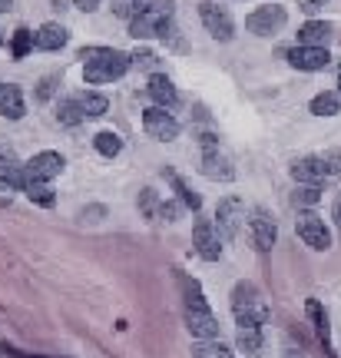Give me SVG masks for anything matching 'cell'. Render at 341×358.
<instances>
[{
    "instance_id": "f546056e",
    "label": "cell",
    "mask_w": 341,
    "mask_h": 358,
    "mask_svg": "<svg viewBox=\"0 0 341 358\" xmlns=\"http://www.w3.org/2000/svg\"><path fill=\"white\" fill-rule=\"evenodd\" d=\"M30 47H34V34H30L27 27L13 30V57H17V60H24L27 53H30Z\"/></svg>"
},
{
    "instance_id": "44dd1931",
    "label": "cell",
    "mask_w": 341,
    "mask_h": 358,
    "mask_svg": "<svg viewBox=\"0 0 341 358\" xmlns=\"http://www.w3.org/2000/svg\"><path fill=\"white\" fill-rule=\"evenodd\" d=\"M76 106H80V113H83V120H96V116H103L106 110H110V100L103 96V93H76L73 96Z\"/></svg>"
},
{
    "instance_id": "b9f144b4",
    "label": "cell",
    "mask_w": 341,
    "mask_h": 358,
    "mask_svg": "<svg viewBox=\"0 0 341 358\" xmlns=\"http://www.w3.org/2000/svg\"><path fill=\"white\" fill-rule=\"evenodd\" d=\"M0 10H10V0H0Z\"/></svg>"
},
{
    "instance_id": "7a4b0ae2",
    "label": "cell",
    "mask_w": 341,
    "mask_h": 358,
    "mask_svg": "<svg viewBox=\"0 0 341 358\" xmlns=\"http://www.w3.org/2000/svg\"><path fill=\"white\" fill-rule=\"evenodd\" d=\"M182 292H186V329L203 342H215L219 338V319L212 315V308L205 302L199 282L182 275Z\"/></svg>"
},
{
    "instance_id": "f1b7e54d",
    "label": "cell",
    "mask_w": 341,
    "mask_h": 358,
    "mask_svg": "<svg viewBox=\"0 0 341 358\" xmlns=\"http://www.w3.org/2000/svg\"><path fill=\"white\" fill-rule=\"evenodd\" d=\"M27 196H30V203H40V206H53V203H57L50 182H27Z\"/></svg>"
},
{
    "instance_id": "30bf717a",
    "label": "cell",
    "mask_w": 341,
    "mask_h": 358,
    "mask_svg": "<svg viewBox=\"0 0 341 358\" xmlns=\"http://www.w3.org/2000/svg\"><path fill=\"white\" fill-rule=\"evenodd\" d=\"M249 229H252V243L259 252H272V245L278 239V226L272 213H268L266 206H255L252 209V219H249Z\"/></svg>"
},
{
    "instance_id": "52a82bcc",
    "label": "cell",
    "mask_w": 341,
    "mask_h": 358,
    "mask_svg": "<svg viewBox=\"0 0 341 358\" xmlns=\"http://www.w3.org/2000/svg\"><path fill=\"white\" fill-rule=\"evenodd\" d=\"M242 219H245V206H242L239 196H226L222 203L215 206V232H219L226 243L239 236Z\"/></svg>"
},
{
    "instance_id": "60d3db41",
    "label": "cell",
    "mask_w": 341,
    "mask_h": 358,
    "mask_svg": "<svg viewBox=\"0 0 341 358\" xmlns=\"http://www.w3.org/2000/svg\"><path fill=\"white\" fill-rule=\"evenodd\" d=\"M285 358H305V355L298 352V348H289V352H285Z\"/></svg>"
},
{
    "instance_id": "e575fe53",
    "label": "cell",
    "mask_w": 341,
    "mask_h": 358,
    "mask_svg": "<svg viewBox=\"0 0 341 358\" xmlns=\"http://www.w3.org/2000/svg\"><path fill=\"white\" fill-rule=\"evenodd\" d=\"M139 206H143V213L150 219L159 216V206H156V192L152 189H143V196H139Z\"/></svg>"
},
{
    "instance_id": "ac0fdd59",
    "label": "cell",
    "mask_w": 341,
    "mask_h": 358,
    "mask_svg": "<svg viewBox=\"0 0 341 358\" xmlns=\"http://www.w3.org/2000/svg\"><path fill=\"white\" fill-rule=\"evenodd\" d=\"M27 113V103H24V93L17 83H0V116L7 120H20Z\"/></svg>"
},
{
    "instance_id": "4316f807",
    "label": "cell",
    "mask_w": 341,
    "mask_h": 358,
    "mask_svg": "<svg viewBox=\"0 0 341 358\" xmlns=\"http://www.w3.org/2000/svg\"><path fill=\"white\" fill-rule=\"evenodd\" d=\"M57 120H60L64 127H76V123H83V113H80V106H76L73 96H66V100L57 103Z\"/></svg>"
},
{
    "instance_id": "74e56055",
    "label": "cell",
    "mask_w": 341,
    "mask_h": 358,
    "mask_svg": "<svg viewBox=\"0 0 341 358\" xmlns=\"http://www.w3.org/2000/svg\"><path fill=\"white\" fill-rule=\"evenodd\" d=\"M76 3V10H83V13H89V10H96L100 7V0H73Z\"/></svg>"
},
{
    "instance_id": "484cf974",
    "label": "cell",
    "mask_w": 341,
    "mask_h": 358,
    "mask_svg": "<svg viewBox=\"0 0 341 358\" xmlns=\"http://www.w3.org/2000/svg\"><path fill=\"white\" fill-rule=\"evenodd\" d=\"M169 182L176 186L179 199H182V206H189L192 213H199V209H203V196H199V192H192L189 186H186V179H182V176H176V173H169Z\"/></svg>"
},
{
    "instance_id": "d590c367",
    "label": "cell",
    "mask_w": 341,
    "mask_h": 358,
    "mask_svg": "<svg viewBox=\"0 0 341 358\" xmlns=\"http://www.w3.org/2000/svg\"><path fill=\"white\" fill-rule=\"evenodd\" d=\"M60 83V77H43L40 80V90H37V100H50V93H53V87Z\"/></svg>"
},
{
    "instance_id": "8d00e7d4",
    "label": "cell",
    "mask_w": 341,
    "mask_h": 358,
    "mask_svg": "<svg viewBox=\"0 0 341 358\" xmlns=\"http://www.w3.org/2000/svg\"><path fill=\"white\" fill-rule=\"evenodd\" d=\"M0 355L3 358H57V355H24V352H17L10 345H0ZM60 358H66V355H60Z\"/></svg>"
},
{
    "instance_id": "cb8c5ba5",
    "label": "cell",
    "mask_w": 341,
    "mask_h": 358,
    "mask_svg": "<svg viewBox=\"0 0 341 358\" xmlns=\"http://www.w3.org/2000/svg\"><path fill=\"white\" fill-rule=\"evenodd\" d=\"M235 342H239L242 352L255 355V352H262V329H259V325H239V332H235Z\"/></svg>"
},
{
    "instance_id": "2e32d148",
    "label": "cell",
    "mask_w": 341,
    "mask_h": 358,
    "mask_svg": "<svg viewBox=\"0 0 341 358\" xmlns=\"http://www.w3.org/2000/svg\"><path fill=\"white\" fill-rule=\"evenodd\" d=\"M146 93H150L152 100H156V106H163V110H176L179 106V93H176L173 80L166 77V73H152Z\"/></svg>"
},
{
    "instance_id": "f35d334b",
    "label": "cell",
    "mask_w": 341,
    "mask_h": 358,
    "mask_svg": "<svg viewBox=\"0 0 341 358\" xmlns=\"http://www.w3.org/2000/svg\"><path fill=\"white\" fill-rule=\"evenodd\" d=\"M331 216H335V226L341 229V192H338V199H335V209H331Z\"/></svg>"
},
{
    "instance_id": "4fadbf2b",
    "label": "cell",
    "mask_w": 341,
    "mask_h": 358,
    "mask_svg": "<svg viewBox=\"0 0 341 358\" xmlns=\"http://www.w3.org/2000/svg\"><path fill=\"white\" fill-rule=\"evenodd\" d=\"M0 182L7 189H27V163H20L10 146H0Z\"/></svg>"
},
{
    "instance_id": "5bb4252c",
    "label": "cell",
    "mask_w": 341,
    "mask_h": 358,
    "mask_svg": "<svg viewBox=\"0 0 341 358\" xmlns=\"http://www.w3.org/2000/svg\"><path fill=\"white\" fill-rule=\"evenodd\" d=\"M285 57H289V64L295 66V70H308V73L325 70V66L331 64L328 47H291Z\"/></svg>"
},
{
    "instance_id": "9c48e42d",
    "label": "cell",
    "mask_w": 341,
    "mask_h": 358,
    "mask_svg": "<svg viewBox=\"0 0 341 358\" xmlns=\"http://www.w3.org/2000/svg\"><path fill=\"white\" fill-rule=\"evenodd\" d=\"M199 17H203V27L212 34L215 40H222V43H228V40L235 37V24H232V17H228L226 7H219V3H199Z\"/></svg>"
},
{
    "instance_id": "3957f363",
    "label": "cell",
    "mask_w": 341,
    "mask_h": 358,
    "mask_svg": "<svg viewBox=\"0 0 341 358\" xmlns=\"http://www.w3.org/2000/svg\"><path fill=\"white\" fill-rule=\"evenodd\" d=\"M129 34L136 40H150V37H163V40H176V27H173V0H152L143 10L129 20Z\"/></svg>"
},
{
    "instance_id": "7bdbcfd3",
    "label": "cell",
    "mask_w": 341,
    "mask_h": 358,
    "mask_svg": "<svg viewBox=\"0 0 341 358\" xmlns=\"http://www.w3.org/2000/svg\"><path fill=\"white\" fill-rule=\"evenodd\" d=\"M338 93H341V77H338Z\"/></svg>"
},
{
    "instance_id": "7402d4cb",
    "label": "cell",
    "mask_w": 341,
    "mask_h": 358,
    "mask_svg": "<svg viewBox=\"0 0 341 358\" xmlns=\"http://www.w3.org/2000/svg\"><path fill=\"white\" fill-rule=\"evenodd\" d=\"M93 146H96V153L106 156V159H113V156L123 153V140H119V133H113V129L96 133V136H93Z\"/></svg>"
},
{
    "instance_id": "836d02e7",
    "label": "cell",
    "mask_w": 341,
    "mask_h": 358,
    "mask_svg": "<svg viewBox=\"0 0 341 358\" xmlns=\"http://www.w3.org/2000/svg\"><path fill=\"white\" fill-rule=\"evenodd\" d=\"M179 216H182V206H179L176 199H166V203H159V219H166V222H176Z\"/></svg>"
},
{
    "instance_id": "ba28073f",
    "label": "cell",
    "mask_w": 341,
    "mask_h": 358,
    "mask_svg": "<svg viewBox=\"0 0 341 358\" xmlns=\"http://www.w3.org/2000/svg\"><path fill=\"white\" fill-rule=\"evenodd\" d=\"M143 129L150 133L152 140L169 143L179 136V120L163 106H150V110H143Z\"/></svg>"
},
{
    "instance_id": "6da1fadb",
    "label": "cell",
    "mask_w": 341,
    "mask_h": 358,
    "mask_svg": "<svg viewBox=\"0 0 341 358\" xmlns=\"http://www.w3.org/2000/svg\"><path fill=\"white\" fill-rule=\"evenodd\" d=\"M83 60V80L87 83H113L129 70V53L113 50V47H83L80 50Z\"/></svg>"
},
{
    "instance_id": "1f68e13d",
    "label": "cell",
    "mask_w": 341,
    "mask_h": 358,
    "mask_svg": "<svg viewBox=\"0 0 341 358\" xmlns=\"http://www.w3.org/2000/svg\"><path fill=\"white\" fill-rule=\"evenodd\" d=\"M318 159L325 166V176H341V150H325Z\"/></svg>"
},
{
    "instance_id": "d4e9b609",
    "label": "cell",
    "mask_w": 341,
    "mask_h": 358,
    "mask_svg": "<svg viewBox=\"0 0 341 358\" xmlns=\"http://www.w3.org/2000/svg\"><path fill=\"white\" fill-rule=\"evenodd\" d=\"M305 312H308V319L315 322V329H318V338H321V342L328 345V335H331V329H328V315H325V308L318 306L315 299H308V302H305Z\"/></svg>"
},
{
    "instance_id": "8fae6325",
    "label": "cell",
    "mask_w": 341,
    "mask_h": 358,
    "mask_svg": "<svg viewBox=\"0 0 341 358\" xmlns=\"http://www.w3.org/2000/svg\"><path fill=\"white\" fill-rule=\"evenodd\" d=\"M192 243H196V252H199L205 262H215V259L222 256V236L215 232V222H212V219H196Z\"/></svg>"
},
{
    "instance_id": "4dcf8cb0",
    "label": "cell",
    "mask_w": 341,
    "mask_h": 358,
    "mask_svg": "<svg viewBox=\"0 0 341 358\" xmlns=\"http://www.w3.org/2000/svg\"><path fill=\"white\" fill-rule=\"evenodd\" d=\"M129 66H136V70H156V66H159V57L152 50H133L129 53Z\"/></svg>"
},
{
    "instance_id": "5b68a950",
    "label": "cell",
    "mask_w": 341,
    "mask_h": 358,
    "mask_svg": "<svg viewBox=\"0 0 341 358\" xmlns=\"http://www.w3.org/2000/svg\"><path fill=\"white\" fill-rule=\"evenodd\" d=\"M285 20H289L285 7H278V3H266V7H255V10L245 17V30L255 34V37H275L278 30L285 27Z\"/></svg>"
},
{
    "instance_id": "9a60e30c",
    "label": "cell",
    "mask_w": 341,
    "mask_h": 358,
    "mask_svg": "<svg viewBox=\"0 0 341 358\" xmlns=\"http://www.w3.org/2000/svg\"><path fill=\"white\" fill-rule=\"evenodd\" d=\"M199 173L205 179H219V182H232L235 179V169L228 163V156H222L219 150H205L203 163H199Z\"/></svg>"
},
{
    "instance_id": "e0dca14e",
    "label": "cell",
    "mask_w": 341,
    "mask_h": 358,
    "mask_svg": "<svg viewBox=\"0 0 341 358\" xmlns=\"http://www.w3.org/2000/svg\"><path fill=\"white\" fill-rule=\"evenodd\" d=\"M291 179H295L298 186H321L328 176H325V166H321L318 156H305V159H298V163L291 166Z\"/></svg>"
},
{
    "instance_id": "83f0119b",
    "label": "cell",
    "mask_w": 341,
    "mask_h": 358,
    "mask_svg": "<svg viewBox=\"0 0 341 358\" xmlns=\"http://www.w3.org/2000/svg\"><path fill=\"white\" fill-rule=\"evenodd\" d=\"M192 358H232V348L222 345L219 338L215 342H199V345L192 348Z\"/></svg>"
},
{
    "instance_id": "ab89813d",
    "label": "cell",
    "mask_w": 341,
    "mask_h": 358,
    "mask_svg": "<svg viewBox=\"0 0 341 358\" xmlns=\"http://www.w3.org/2000/svg\"><path fill=\"white\" fill-rule=\"evenodd\" d=\"M321 3H325V0H305V7H302V10H318Z\"/></svg>"
},
{
    "instance_id": "8992f818",
    "label": "cell",
    "mask_w": 341,
    "mask_h": 358,
    "mask_svg": "<svg viewBox=\"0 0 341 358\" xmlns=\"http://www.w3.org/2000/svg\"><path fill=\"white\" fill-rule=\"evenodd\" d=\"M295 232H298L302 243L308 245V249H315V252L331 249V229L325 226V219L315 216V213H302V216L295 219Z\"/></svg>"
},
{
    "instance_id": "277c9868",
    "label": "cell",
    "mask_w": 341,
    "mask_h": 358,
    "mask_svg": "<svg viewBox=\"0 0 341 358\" xmlns=\"http://www.w3.org/2000/svg\"><path fill=\"white\" fill-rule=\"evenodd\" d=\"M232 315H235V322L239 325H266L268 322V306L266 299H262V292L255 289L252 282H235V289H232Z\"/></svg>"
},
{
    "instance_id": "603a6c76",
    "label": "cell",
    "mask_w": 341,
    "mask_h": 358,
    "mask_svg": "<svg viewBox=\"0 0 341 358\" xmlns=\"http://www.w3.org/2000/svg\"><path fill=\"white\" fill-rule=\"evenodd\" d=\"M312 113H315V116H335V113H341V93H338V90L318 93L315 100H312Z\"/></svg>"
},
{
    "instance_id": "d6986e66",
    "label": "cell",
    "mask_w": 341,
    "mask_h": 358,
    "mask_svg": "<svg viewBox=\"0 0 341 358\" xmlns=\"http://www.w3.org/2000/svg\"><path fill=\"white\" fill-rule=\"evenodd\" d=\"M66 40H70V34H66L64 24H43L37 34H34V47L53 53V50H60V47H66Z\"/></svg>"
},
{
    "instance_id": "d6a6232c",
    "label": "cell",
    "mask_w": 341,
    "mask_h": 358,
    "mask_svg": "<svg viewBox=\"0 0 341 358\" xmlns=\"http://www.w3.org/2000/svg\"><path fill=\"white\" fill-rule=\"evenodd\" d=\"M291 199H295V206H315L321 199V189L318 186H298Z\"/></svg>"
},
{
    "instance_id": "7c38bea8",
    "label": "cell",
    "mask_w": 341,
    "mask_h": 358,
    "mask_svg": "<svg viewBox=\"0 0 341 358\" xmlns=\"http://www.w3.org/2000/svg\"><path fill=\"white\" fill-rule=\"evenodd\" d=\"M64 166H66L64 156L53 153V150H43V153H37L27 163V182H50V179L64 173Z\"/></svg>"
},
{
    "instance_id": "ffe728a7",
    "label": "cell",
    "mask_w": 341,
    "mask_h": 358,
    "mask_svg": "<svg viewBox=\"0 0 341 358\" xmlns=\"http://www.w3.org/2000/svg\"><path fill=\"white\" fill-rule=\"evenodd\" d=\"M331 30L335 27L328 20H308V24L298 30V47H325L331 40Z\"/></svg>"
}]
</instances>
